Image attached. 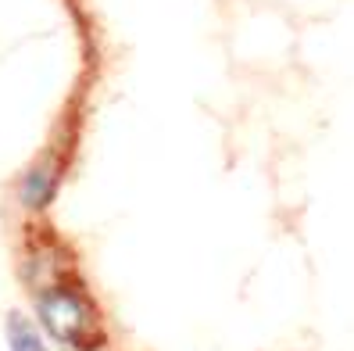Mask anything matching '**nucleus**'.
I'll return each instance as SVG.
<instances>
[{"mask_svg":"<svg viewBox=\"0 0 354 351\" xmlns=\"http://www.w3.org/2000/svg\"><path fill=\"white\" fill-rule=\"evenodd\" d=\"M36 323L44 337L72 351H97L104 344L100 308L75 276L50 280L36 291Z\"/></svg>","mask_w":354,"mask_h":351,"instance_id":"obj_1","label":"nucleus"},{"mask_svg":"<svg viewBox=\"0 0 354 351\" xmlns=\"http://www.w3.org/2000/svg\"><path fill=\"white\" fill-rule=\"evenodd\" d=\"M4 330H8V348L11 351H47V341H44L39 323H32L26 312H18V308L8 312Z\"/></svg>","mask_w":354,"mask_h":351,"instance_id":"obj_3","label":"nucleus"},{"mask_svg":"<svg viewBox=\"0 0 354 351\" xmlns=\"http://www.w3.org/2000/svg\"><path fill=\"white\" fill-rule=\"evenodd\" d=\"M65 165H68V161H65V151H57V147L44 151V154H39L29 169H26L22 183H18V201H22L29 212H44L47 204L57 197V190H61Z\"/></svg>","mask_w":354,"mask_h":351,"instance_id":"obj_2","label":"nucleus"}]
</instances>
